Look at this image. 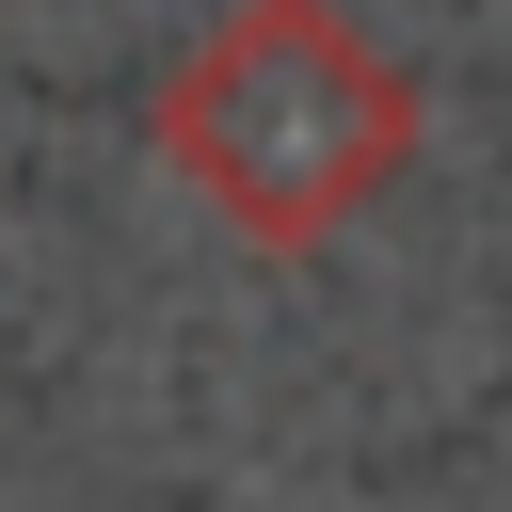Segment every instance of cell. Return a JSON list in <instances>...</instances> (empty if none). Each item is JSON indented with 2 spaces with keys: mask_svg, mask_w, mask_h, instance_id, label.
Returning <instances> with one entry per match:
<instances>
[{
  "mask_svg": "<svg viewBox=\"0 0 512 512\" xmlns=\"http://www.w3.org/2000/svg\"><path fill=\"white\" fill-rule=\"evenodd\" d=\"M160 160H176L256 256H320L352 208L400 192V160H416V80H400L336 0H240V16L160 80Z\"/></svg>",
  "mask_w": 512,
  "mask_h": 512,
  "instance_id": "cell-1",
  "label": "cell"
}]
</instances>
